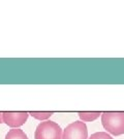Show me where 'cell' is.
Masks as SVG:
<instances>
[{"label":"cell","mask_w":124,"mask_h":139,"mask_svg":"<svg viewBox=\"0 0 124 139\" xmlns=\"http://www.w3.org/2000/svg\"><path fill=\"white\" fill-rule=\"evenodd\" d=\"M101 124L108 133L115 136L124 134V112H103Z\"/></svg>","instance_id":"1"},{"label":"cell","mask_w":124,"mask_h":139,"mask_svg":"<svg viewBox=\"0 0 124 139\" xmlns=\"http://www.w3.org/2000/svg\"><path fill=\"white\" fill-rule=\"evenodd\" d=\"M61 127L53 121H44L36 127L34 139H62Z\"/></svg>","instance_id":"2"},{"label":"cell","mask_w":124,"mask_h":139,"mask_svg":"<svg viewBox=\"0 0 124 139\" xmlns=\"http://www.w3.org/2000/svg\"><path fill=\"white\" fill-rule=\"evenodd\" d=\"M62 139H88V130L86 124L82 121L69 124L63 130Z\"/></svg>","instance_id":"3"},{"label":"cell","mask_w":124,"mask_h":139,"mask_svg":"<svg viewBox=\"0 0 124 139\" xmlns=\"http://www.w3.org/2000/svg\"><path fill=\"white\" fill-rule=\"evenodd\" d=\"M29 113L28 112H2V121L12 129H18L26 123Z\"/></svg>","instance_id":"4"},{"label":"cell","mask_w":124,"mask_h":139,"mask_svg":"<svg viewBox=\"0 0 124 139\" xmlns=\"http://www.w3.org/2000/svg\"><path fill=\"white\" fill-rule=\"evenodd\" d=\"M5 139H28V136L21 129H12L6 133Z\"/></svg>","instance_id":"5"},{"label":"cell","mask_w":124,"mask_h":139,"mask_svg":"<svg viewBox=\"0 0 124 139\" xmlns=\"http://www.w3.org/2000/svg\"><path fill=\"white\" fill-rule=\"evenodd\" d=\"M100 112H79L82 122H93L99 118Z\"/></svg>","instance_id":"6"},{"label":"cell","mask_w":124,"mask_h":139,"mask_svg":"<svg viewBox=\"0 0 124 139\" xmlns=\"http://www.w3.org/2000/svg\"><path fill=\"white\" fill-rule=\"evenodd\" d=\"M32 118H36L38 121H48L49 118L53 115V112H36V111H32V112H28Z\"/></svg>","instance_id":"7"},{"label":"cell","mask_w":124,"mask_h":139,"mask_svg":"<svg viewBox=\"0 0 124 139\" xmlns=\"http://www.w3.org/2000/svg\"><path fill=\"white\" fill-rule=\"evenodd\" d=\"M88 139H114L108 132H96L92 134Z\"/></svg>","instance_id":"8"},{"label":"cell","mask_w":124,"mask_h":139,"mask_svg":"<svg viewBox=\"0 0 124 139\" xmlns=\"http://www.w3.org/2000/svg\"><path fill=\"white\" fill-rule=\"evenodd\" d=\"M3 123V121H2V112H0V124Z\"/></svg>","instance_id":"9"}]
</instances>
